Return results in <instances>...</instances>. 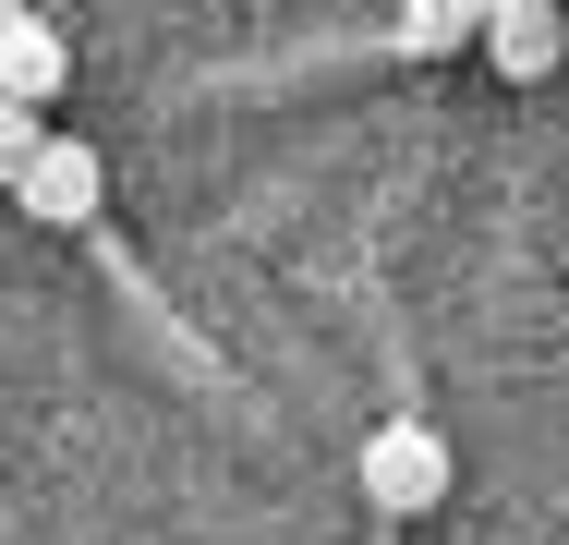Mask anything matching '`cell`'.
<instances>
[{"label": "cell", "mask_w": 569, "mask_h": 545, "mask_svg": "<svg viewBox=\"0 0 569 545\" xmlns=\"http://www.w3.org/2000/svg\"><path fill=\"white\" fill-rule=\"evenodd\" d=\"M351 485H363V509H376V522H412V509H437V497H449V436L412 425V413H388V425L363 436Z\"/></svg>", "instance_id": "6da1fadb"}, {"label": "cell", "mask_w": 569, "mask_h": 545, "mask_svg": "<svg viewBox=\"0 0 569 545\" xmlns=\"http://www.w3.org/2000/svg\"><path fill=\"white\" fill-rule=\"evenodd\" d=\"M12 207L49 218V230H86V218L110 207V158H98L86 133H37V158L12 170Z\"/></svg>", "instance_id": "7a4b0ae2"}, {"label": "cell", "mask_w": 569, "mask_h": 545, "mask_svg": "<svg viewBox=\"0 0 569 545\" xmlns=\"http://www.w3.org/2000/svg\"><path fill=\"white\" fill-rule=\"evenodd\" d=\"M509 86H546L569 61V24H558V0H485V37H472Z\"/></svg>", "instance_id": "3957f363"}, {"label": "cell", "mask_w": 569, "mask_h": 545, "mask_svg": "<svg viewBox=\"0 0 569 545\" xmlns=\"http://www.w3.org/2000/svg\"><path fill=\"white\" fill-rule=\"evenodd\" d=\"M61 86H73V49H61L37 12H0V98H12V109H49Z\"/></svg>", "instance_id": "277c9868"}, {"label": "cell", "mask_w": 569, "mask_h": 545, "mask_svg": "<svg viewBox=\"0 0 569 545\" xmlns=\"http://www.w3.org/2000/svg\"><path fill=\"white\" fill-rule=\"evenodd\" d=\"M485 37V0H400V61H449Z\"/></svg>", "instance_id": "5b68a950"}, {"label": "cell", "mask_w": 569, "mask_h": 545, "mask_svg": "<svg viewBox=\"0 0 569 545\" xmlns=\"http://www.w3.org/2000/svg\"><path fill=\"white\" fill-rule=\"evenodd\" d=\"M24 158H37V109L0 98V195H12V170H24Z\"/></svg>", "instance_id": "8992f818"}]
</instances>
